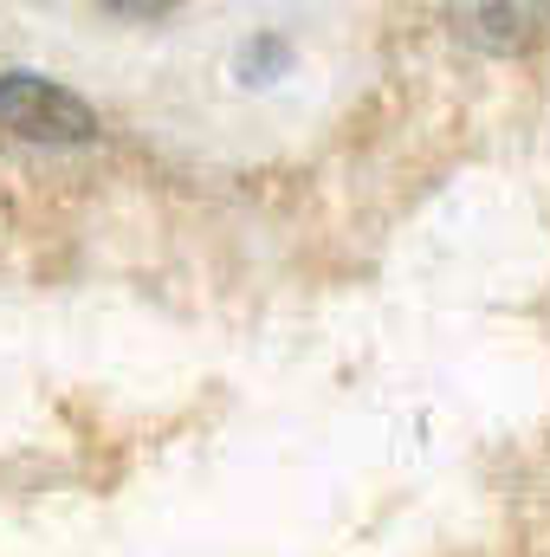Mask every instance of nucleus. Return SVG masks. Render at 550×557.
I'll use <instances>...</instances> for the list:
<instances>
[{
    "label": "nucleus",
    "mask_w": 550,
    "mask_h": 557,
    "mask_svg": "<svg viewBox=\"0 0 550 557\" xmlns=\"http://www.w3.org/2000/svg\"><path fill=\"white\" fill-rule=\"evenodd\" d=\"M0 131H13L26 143H91L98 137V111L59 78L7 72L0 78Z\"/></svg>",
    "instance_id": "1"
},
{
    "label": "nucleus",
    "mask_w": 550,
    "mask_h": 557,
    "mask_svg": "<svg viewBox=\"0 0 550 557\" xmlns=\"http://www.w3.org/2000/svg\"><path fill=\"white\" fill-rule=\"evenodd\" d=\"M453 33L486 52H518L550 33V7H453Z\"/></svg>",
    "instance_id": "2"
}]
</instances>
